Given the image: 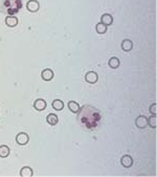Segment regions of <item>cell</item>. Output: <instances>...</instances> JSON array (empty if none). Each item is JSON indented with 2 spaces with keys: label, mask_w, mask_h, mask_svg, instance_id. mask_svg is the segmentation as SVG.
<instances>
[{
  "label": "cell",
  "mask_w": 157,
  "mask_h": 177,
  "mask_svg": "<svg viewBox=\"0 0 157 177\" xmlns=\"http://www.w3.org/2000/svg\"><path fill=\"white\" fill-rule=\"evenodd\" d=\"M10 148L5 145L0 146V157L1 158H5L10 155Z\"/></svg>",
  "instance_id": "obj_15"
},
{
  "label": "cell",
  "mask_w": 157,
  "mask_h": 177,
  "mask_svg": "<svg viewBox=\"0 0 157 177\" xmlns=\"http://www.w3.org/2000/svg\"><path fill=\"white\" fill-rule=\"evenodd\" d=\"M34 108L36 110H38V111H43V110H45V108H46V102L42 100V99H38V100L35 101Z\"/></svg>",
  "instance_id": "obj_8"
},
{
  "label": "cell",
  "mask_w": 157,
  "mask_h": 177,
  "mask_svg": "<svg viewBox=\"0 0 157 177\" xmlns=\"http://www.w3.org/2000/svg\"><path fill=\"white\" fill-rule=\"evenodd\" d=\"M34 175V172H33V169L29 167H23L22 169L20 170V176L22 177H31Z\"/></svg>",
  "instance_id": "obj_13"
},
{
  "label": "cell",
  "mask_w": 157,
  "mask_h": 177,
  "mask_svg": "<svg viewBox=\"0 0 157 177\" xmlns=\"http://www.w3.org/2000/svg\"><path fill=\"white\" fill-rule=\"evenodd\" d=\"M29 140V136L24 132H20L19 134H17L16 136V143L20 146H25L26 144L28 143Z\"/></svg>",
  "instance_id": "obj_2"
},
{
  "label": "cell",
  "mask_w": 157,
  "mask_h": 177,
  "mask_svg": "<svg viewBox=\"0 0 157 177\" xmlns=\"http://www.w3.org/2000/svg\"><path fill=\"white\" fill-rule=\"evenodd\" d=\"M85 81L89 84H95L99 81V74L95 71H88L85 76Z\"/></svg>",
  "instance_id": "obj_3"
},
{
  "label": "cell",
  "mask_w": 157,
  "mask_h": 177,
  "mask_svg": "<svg viewBox=\"0 0 157 177\" xmlns=\"http://www.w3.org/2000/svg\"><path fill=\"white\" fill-rule=\"evenodd\" d=\"M119 64H120V61L119 58H116V57H112L109 62H108V65H109V67L113 68V69H116V68L119 67Z\"/></svg>",
  "instance_id": "obj_14"
},
{
  "label": "cell",
  "mask_w": 157,
  "mask_h": 177,
  "mask_svg": "<svg viewBox=\"0 0 157 177\" xmlns=\"http://www.w3.org/2000/svg\"><path fill=\"white\" fill-rule=\"evenodd\" d=\"M148 126H150L151 128L155 129L157 127V119H156V114H152L148 119Z\"/></svg>",
  "instance_id": "obj_18"
},
{
  "label": "cell",
  "mask_w": 157,
  "mask_h": 177,
  "mask_svg": "<svg viewBox=\"0 0 157 177\" xmlns=\"http://www.w3.org/2000/svg\"><path fill=\"white\" fill-rule=\"evenodd\" d=\"M51 106H53V109L57 110V111H61L63 108H64V103H63L61 100H55L51 103Z\"/></svg>",
  "instance_id": "obj_16"
},
{
  "label": "cell",
  "mask_w": 157,
  "mask_h": 177,
  "mask_svg": "<svg viewBox=\"0 0 157 177\" xmlns=\"http://www.w3.org/2000/svg\"><path fill=\"white\" fill-rule=\"evenodd\" d=\"M67 107L72 113H78V112H80V110H81L80 105L74 101H69L67 104Z\"/></svg>",
  "instance_id": "obj_10"
},
{
  "label": "cell",
  "mask_w": 157,
  "mask_h": 177,
  "mask_svg": "<svg viewBox=\"0 0 157 177\" xmlns=\"http://www.w3.org/2000/svg\"><path fill=\"white\" fill-rule=\"evenodd\" d=\"M135 125L137 126V128L144 129L148 127V118H146L144 115H139L135 119Z\"/></svg>",
  "instance_id": "obj_4"
},
{
  "label": "cell",
  "mask_w": 157,
  "mask_h": 177,
  "mask_svg": "<svg viewBox=\"0 0 157 177\" xmlns=\"http://www.w3.org/2000/svg\"><path fill=\"white\" fill-rule=\"evenodd\" d=\"M120 164L124 167V168H130L132 167V164H133V158L132 156H130V155H124V156L120 158Z\"/></svg>",
  "instance_id": "obj_5"
},
{
  "label": "cell",
  "mask_w": 157,
  "mask_h": 177,
  "mask_svg": "<svg viewBox=\"0 0 157 177\" xmlns=\"http://www.w3.org/2000/svg\"><path fill=\"white\" fill-rule=\"evenodd\" d=\"M46 122H47L50 126H55V125L58 124L59 118L57 116V114H55V113H50V114H48V115L46 116Z\"/></svg>",
  "instance_id": "obj_12"
},
{
  "label": "cell",
  "mask_w": 157,
  "mask_h": 177,
  "mask_svg": "<svg viewBox=\"0 0 157 177\" xmlns=\"http://www.w3.org/2000/svg\"><path fill=\"white\" fill-rule=\"evenodd\" d=\"M5 24L8 28H15V26L18 25V18L15 17L14 15H10L5 18Z\"/></svg>",
  "instance_id": "obj_6"
},
{
  "label": "cell",
  "mask_w": 157,
  "mask_h": 177,
  "mask_svg": "<svg viewBox=\"0 0 157 177\" xmlns=\"http://www.w3.org/2000/svg\"><path fill=\"white\" fill-rule=\"evenodd\" d=\"M101 23L105 24L106 26H109L113 23V17L110 14H104L101 17Z\"/></svg>",
  "instance_id": "obj_9"
},
{
  "label": "cell",
  "mask_w": 157,
  "mask_h": 177,
  "mask_svg": "<svg viewBox=\"0 0 157 177\" xmlns=\"http://www.w3.org/2000/svg\"><path fill=\"white\" fill-rule=\"evenodd\" d=\"M149 111H150L151 114H156V113H157V110H156V104H155V103H153V104L150 106Z\"/></svg>",
  "instance_id": "obj_19"
},
{
  "label": "cell",
  "mask_w": 157,
  "mask_h": 177,
  "mask_svg": "<svg viewBox=\"0 0 157 177\" xmlns=\"http://www.w3.org/2000/svg\"><path fill=\"white\" fill-rule=\"evenodd\" d=\"M41 78L43 79L44 81H51L53 79V71L49 69V68H46V69H44L43 71L41 73Z\"/></svg>",
  "instance_id": "obj_7"
},
{
  "label": "cell",
  "mask_w": 157,
  "mask_h": 177,
  "mask_svg": "<svg viewBox=\"0 0 157 177\" xmlns=\"http://www.w3.org/2000/svg\"><path fill=\"white\" fill-rule=\"evenodd\" d=\"M26 8L31 13H36L40 8V3H39L38 0H29V1H28V3H26Z\"/></svg>",
  "instance_id": "obj_1"
},
{
  "label": "cell",
  "mask_w": 157,
  "mask_h": 177,
  "mask_svg": "<svg viewBox=\"0 0 157 177\" xmlns=\"http://www.w3.org/2000/svg\"><path fill=\"white\" fill-rule=\"evenodd\" d=\"M107 28H108V26H106L105 24H103V23H98V24H96V26H95V31H96V33H98V34H101V35H103V34H105V33L107 32Z\"/></svg>",
  "instance_id": "obj_17"
},
{
  "label": "cell",
  "mask_w": 157,
  "mask_h": 177,
  "mask_svg": "<svg viewBox=\"0 0 157 177\" xmlns=\"http://www.w3.org/2000/svg\"><path fill=\"white\" fill-rule=\"evenodd\" d=\"M122 49L124 52H130L132 48H133V42L129 39H125L123 42H122Z\"/></svg>",
  "instance_id": "obj_11"
}]
</instances>
